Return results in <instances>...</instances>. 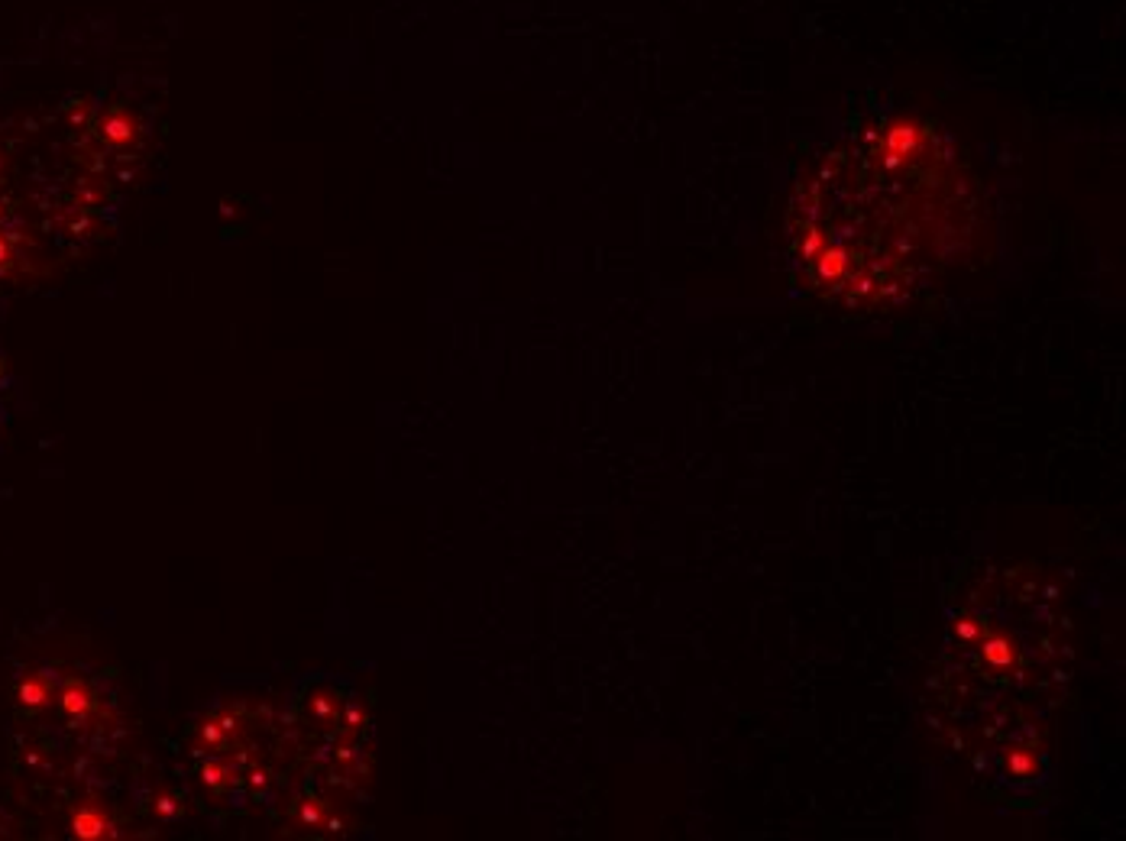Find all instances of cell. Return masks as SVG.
Segmentation results:
<instances>
[{
	"mask_svg": "<svg viewBox=\"0 0 1126 841\" xmlns=\"http://www.w3.org/2000/svg\"><path fill=\"white\" fill-rule=\"evenodd\" d=\"M0 379H4V360H0Z\"/></svg>",
	"mask_w": 1126,
	"mask_h": 841,
	"instance_id": "cell-10",
	"label": "cell"
},
{
	"mask_svg": "<svg viewBox=\"0 0 1126 841\" xmlns=\"http://www.w3.org/2000/svg\"><path fill=\"white\" fill-rule=\"evenodd\" d=\"M75 838L81 841H101V838H114V822L101 806H78L72 812V822H68Z\"/></svg>",
	"mask_w": 1126,
	"mask_h": 841,
	"instance_id": "cell-4",
	"label": "cell"
},
{
	"mask_svg": "<svg viewBox=\"0 0 1126 841\" xmlns=\"http://www.w3.org/2000/svg\"><path fill=\"white\" fill-rule=\"evenodd\" d=\"M52 699H56V683H52V677L43 670H30L17 683V702L23 709L39 712V709H46Z\"/></svg>",
	"mask_w": 1126,
	"mask_h": 841,
	"instance_id": "cell-5",
	"label": "cell"
},
{
	"mask_svg": "<svg viewBox=\"0 0 1126 841\" xmlns=\"http://www.w3.org/2000/svg\"><path fill=\"white\" fill-rule=\"evenodd\" d=\"M59 709H62L65 719L81 722V719H88L94 709H98V693H94V689L85 680L68 677L62 683V689H59Z\"/></svg>",
	"mask_w": 1126,
	"mask_h": 841,
	"instance_id": "cell-3",
	"label": "cell"
},
{
	"mask_svg": "<svg viewBox=\"0 0 1126 841\" xmlns=\"http://www.w3.org/2000/svg\"><path fill=\"white\" fill-rule=\"evenodd\" d=\"M971 175L945 136L881 123L826 149L790 204V256L809 292L877 311L919 295L968 250Z\"/></svg>",
	"mask_w": 1126,
	"mask_h": 841,
	"instance_id": "cell-1",
	"label": "cell"
},
{
	"mask_svg": "<svg viewBox=\"0 0 1126 841\" xmlns=\"http://www.w3.org/2000/svg\"><path fill=\"white\" fill-rule=\"evenodd\" d=\"M1068 683V618L1046 579L991 560L961 579L929 680L932 725L991 793L1026 803L1049 783Z\"/></svg>",
	"mask_w": 1126,
	"mask_h": 841,
	"instance_id": "cell-2",
	"label": "cell"
},
{
	"mask_svg": "<svg viewBox=\"0 0 1126 841\" xmlns=\"http://www.w3.org/2000/svg\"><path fill=\"white\" fill-rule=\"evenodd\" d=\"M153 809L159 812V819H178V816H182V796H178V793H169V790H162V793L153 799Z\"/></svg>",
	"mask_w": 1126,
	"mask_h": 841,
	"instance_id": "cell-7",
	"label": "cell"
},
{
	"mask_svg": "<svg viewBox=\"0 0 1126 841\" xmlns=\"http://www.w3.org/2000/svg\"><path fill=\"white\" fill-rule=\"evenodd\" d=\"M13 246H10V240L4 237V233H0V272H4L7 266H13Z\"/></svg>",
	"mask_w": 1126,
	"mask_h": 841,
	"instance_id": "cell-9",
	"label": "cell"
},
{
	"mask_svg": "<svg viewBox=\"0 0 1126 841\" xmlns=\"http://www.w3.org/2000/svg\"><path fill=\"white\" fill-rule=\"evenodd\" d=\"M136 120H133V114L130 110H123V107H114V110H107V114L98 120V136L101 140L107 143V146H130L133 140H136Z\"/></svg>",
	"mask_w": 1126,
	"mask_h": 841,
	"instance_id": "cell-6",
	"label": "cell"
},
{
	"mask_svg": "<svg viewBox=\"0 0 1126 841\" xmlns=\"http://www.w3.org/2000/svg\"><path fill=\"white\" fill-rule=\"evenodd\" d=\"M227 777H230V770L221 761H204L201 764V780L208 783V787H224Z\"/></svg>",
	"mask_w": 1126,
	"mask_h": 841,
	"instance_id": "cell-8",
	"label": "cell"
}]
</instances>
